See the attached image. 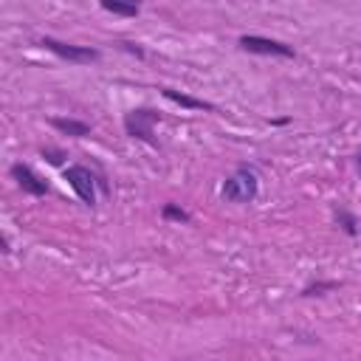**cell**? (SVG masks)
<instances>
[{"instance_id":"6da1fadb","label":"cell","mask_w":361,"mask_h":361,"mask_svg":"<svg viewBox=\"0 0 361 361\" xmlns=\"http://www.w3.org/2000/svg\"><path fill=\"white\" fill-rule=\"evenodd\" d=\"M259 192V178L251 166H237L226 180H223V189H220V197L228 200V203H251Z\"/></svg>"},{"instance_id":"7a4b0ae2","label":"cell","mask_w":361,"mask_h":361,"mask_svg":"<svg viewBox=\"0 0 361 361\" xmlns=\"http://www.w3.org/2000/svg\"><path fill=\"white\" fill-rule=\"evenodd\" d=\"M161 121V113L152 110V107H135L124 116V130L130 138H138L149 147H158V138H155V124Z\"/></svg>"},{"instance_id":"3957f363","label":"cell","mask_w":361,"mask_h":361,"mask_svg":"<svg viewBox=\"0 0 361 361\" xmlns=\"http://www.w3.org/2000/svg\"><path fill=\"white\" fill-rule=\"evenodd\" d=\"M62 175H65V180L71 183V189L79 195V200H82L85 206H96V183H102V180H96V175H93L87 166L71 164Z\"/></svg>"},{"instance_id":"277c9868","label":"cell","mask_w":361,"mask_h":361,"mask_svg":"<svg viewBox=\"0 0 361 361\" xmlns=\"http://www.w3.org/2000/svg\"><path fill=\"white\" fill-rule=\"evenodd\" d=\"M39 45L51 54H56L59 59H68V62H76V65H85V62H96L99 59V51L96 48H87V45H73V42H62V39H54V37H42Z\"/></svg>"},{"instance_id":"5b68a950","label":"cell","mask_w":361,"mask_h":361,"mask_svg":"<svg viewBox=\"0 0 361 361\" xmlns=\"http://www.w3.org/2000/svg\"><path fill=\"white\" fill-rule=\"evenodd\" d=\"M237 45L248 54H262V56H285L290 59L293 56V48L279 42V39H271V37H257V34H243L237 39Z\"/></svg>"},{"instance_id":"8992f818","label":"cell","mask_w":361,"mask_h":361,"mask_svg":"<svg viewBox=\"0 0 361 361\" xmlns=\"http://www.w3.org/2000/svg\"><path fill=\"white\" fill-rule=\"evenodd\" d=\"M11 178L20 183L23 192L34 195V197H45L48 195V183L28 166V164H11Z\"/></svg>"},{"instance_id":"52a82bcc","label":"cell","mask_w":361,"mask_h":361,"mask_svg":"<svg viewBox=\"0 0 361 361\" xmlns=\"http://www.w3.org/2000/svg\"><path fill=\"white\" fill-rule=\"evenodd\" d=\"M48 124H51L54 130H59V133L71 135V138H85V135H90V124L76 121V118H51Z\"/></svg>"},{"instance_id":"ba28073f","label":"cell","mask_w":361,"mask_h":361,"mask_svg":"<svg viewBox=\"0 0 361 361\" xmlns=\"http://www.w3.org/2000/svg\"><path fill=\"white\" fill-rule=\"evenodd\" d=\"M161 93H164L169 102L186 107V110H214V104H209V102H203V99H195V96H186V93H178V90H172V87H164Z\"/></svg>"},{"instance_id":"9c48e42d","label":"cell","mask_w":361,"mask_h":361,"mask_svg":"<svg viewBox=\"0 0 361 361\" xmlns=\"http://www.w3.org/2000/svg\"><path fill=\"white\" fill-rule=\"evenodd\" d=\"M104 11L116 17H135L141 11V0H99Z\"/></svg>"},{"instance_id":"30bf717a","label":"cell","mask_w":361,"mask_h":361,"mask_svg":"<svg viewBox=\"0 0 361 361\" xmlns=\"http://www.w3.org/2000/svg\"><path fill=\"white\" fill-rule=\"evenodd\" d=\"M333 217H336V223L341 226V231H344L347 237H355V234H358V217H355L353 212L336 206V209H333Z\"/></svg>"},{"instance_id":"8fae6325","label":"cell","mask_w":361,"mask_h":361,"mask_svg":"<svg viewBox=\"0 0 361 361\" xmlns=\"http://www.w3.org/2000/svg\"><path fill=\"white\" fill-rule=\"evenodd\" d=\"M336 288H341L338 279H319V282H307L302 288V296H324L327 290H336Z\"/></svg>"},{"instance_id":"7c38bea8","label":"cell","mask_w":361,"mask_h":361,"mask_svg":"<svg viewBox=\"0 0 361 361\" xmlns=\"http://www.w3.org/2000/svg\"><path fill=\"white\" fill-rule=\"evenodd\" d=\"M161 217H164V220H175V223H189V220H192V214H189L186 209H180L178 203H164Z\"/></svg>"},{"instance_id":"4fadbf2b","label":"cell","mask_w":361,"mask_h":361,"mask_svg":"<svg viewBox=\"0 0 361 361\" xmlns=\"http://www.w3.org/2000/svg\"><path fill=\"white\" fill-rule=\"evenodd\" d=\"M42 158H45L48 164L59 166V164H62V158H65V152H62V149H54V147H42Z\"/></svg>"},{"instance_id":"5bb4252c","label":"cell","mask_w":361,"mask_h":361,"mask_svg":"<svg viewBox=\"0 0 361 361\" xmlns=\"http://www.w3.org/2000/svg\"><path fill=\"white\" fill-rule=\"evenodd\" d=\"M124 48H127L130 54H135V56H144V51H141V48H135L133 42H124Z\"/></svg>"},{"instance_id":"9a60e30c","label":"cell","mask_w":361,"mask_h":361,"mask_svg":"<svg viewBox=\"0 0 361 361\" xmlns=\"http://www.w3.org/2000/svg\"><path fill=\"white\" fill-rule=\"evenodd\" d=\"M355 166H358V175H361V152L355 155Z\"/></svg>"}]
</instances>
